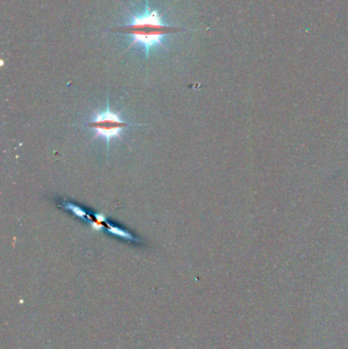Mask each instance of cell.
<instances>
[{
    "instance_id": "cell-1",
    "label": "cell",
    "mask_w": 348,
    "mask_h": 349,
    "mask_svg": "<svg viewBox=\"0 0 348 349\" xmlns=\"http://www.w3.org/2000/svg\"><path fill=\"white\" fill-rule=\"evenodd\" d=\"M114 31L128 36L130 42L127 49L137 46L147 58L151 52L166 49L170 36L180 33L182 28L166 22L162 13L151 8L148 0H145L141 10L130 11L123 25L116 27Z\"/></svg>"
},
{
    "instance_id": "cell-4",
    "label": "cell",
    "mask_w": 348,
    "mask_h": 349,
    "mask_svg": "<svg viewBox=\"0 0 348 349\" xmlns=\"http://www.w3.org/2000/svg\"><path fill=\"white\" fill-rule=\"evenodd\" d=\"M64 208L65 209H69L71 210L73 213H75L76 216L80 219H82V220H88L90 219V216H88L87 212L82 208V207H80V206H77L73 204H69V203H65L64 204Z\"/></svg>"
},
{
    "instance_id": "cell-3",
    "label": "cell",
    "mask_w": 348,
    "mask_h": 349,
    "mask_svg": "<svg viewBox=\"0 0 348 349\" xmlns=\"http://www.w3.org/2000/svg\"><path fill=\"white\" fill-rule=\"evenodd\" d=\"M106 225H108V229H106V231H108L109 233L113 234V235H116L118 237H122L123 239L125 240H128V241H133V240H136L135 238L133 237V235L123 229H120V228H117L114 225H111L110 223H106Z\"/></svg>"
},
{
    "instance_id": "cell-2",
    "label": "cell",
    "mask_w": 348,
    "mask_h": 349,
    "mask_svg": "<svg viewBox=\"0 0 348 349\" xmlns=\"http://www.w3.org/2000/svg\"><path fill=\"white\" fill-rule=\"evenodd\" d=\"M95 131L92 140L101 138L106 144L108 156L110 155V143L113 139L123 140V132L130 126H139L137 124H131L125 120L122 116V112H113L110 107V100L106 101V107L103 112H96L83 125Z\"/></svg>"
}]
</instances>
